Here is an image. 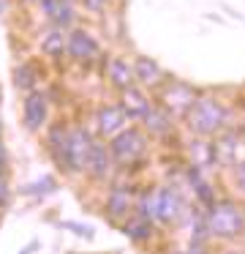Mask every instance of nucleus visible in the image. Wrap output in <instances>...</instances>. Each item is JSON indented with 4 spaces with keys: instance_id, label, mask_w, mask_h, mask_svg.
Segmentation results:
<instances>
[{
    "instance_id": "nucleus-17",
    "label": "nucleus",
    "mask_w": 245,
    "mask_h": 254,
    "mask_svg": "<svg viewBox=\"0 0 245 254\" xmlns=\"http://www.w3.org/2000/svg\"><path fill=\"white\" fill-rule=\"evenodd\" d=\"M125 235H131V238H136V241H139V238H147L150 235V221L147 219H136V221H131L128 227H125Z\"/></svg>"
},
{
    "instance_id": "nucleus-21",
    "label": "nucleus",
    "mask_w": 245,
    "mask_h": 254,
    "mask_svg": "<svg viewBox=\"0 0 245 254\" xmlns=\"http://www.w3.org/2000/svg\"><path fill=\"white\" fill-rule=\"evenodd\" d=\"M103 3H106V0H85V6L90 8V11H98V8L103 6Z\"/></svg>"
},
{
    "instance_id": "nucleus-19",
    "label": "nucleus",
    "mask_w": 245,
    "mask_h": 254,
    "mask_svg": "<svg viewBox=\"0 0 245 254\" xmlns=\"http://www.w3.org/2000/svg\"><path fill=\"white\" fill-rule=\"evenodd\" d=\"M234 181H237L240 191H245V161H243V164H237V170H234Z\"/></svg>"
},
{
    "instance_id": "nucleus-4",
    "label": "nucleus",
    "mask_w": 245,
    "mask_h": 254,
    "mask_svg": "<svg viewBox=\"0 0 245 254\" xmlns=\"http://www.w3.org/2000/svg\"><path fill=\"white\" fill-rule=\"evenodd\" d=\"M90 150H93V139L87 137L85 128H74L68 131L65 137V164L71 170H87V159H90Z\"/></svg>"
},
{
    "instance_id": "nucleus-22",
    "label": "nucleus",
    "mask_w": 245,
    "mask_h": 254,
    "mask_svg": "<svg viewBox=\"0 0 245 254\" xmlns=\"http://www.w3.org/2000/svg\"><path fill=\"white\" fill-rule=\"evenodd\" d=\"M3 164H5V148H3V142H0V170H3Z\"/></svg>"
},
{
    "instance_id": "nucleus-20",
    "label": "nucleus",
    "mask_w": 245,
    "mask_h": 254,
    "mask_svg": "<svg viewBox=\"0 0 245 254\" xmlns=\"http://www.w3.org/2000/svg\"><path fill=\"white\" fill-rule=\"evenodd\" d=\"M8 202V183H5V178L0 175V205Z\"/></svg>"
},
{
    "instance_id": "nucleus-15",
    "label": "nucleus",
    "mask_w": 245,
    "mask_h": 254,
    "mask_svg": "<svg viewBox=\"0 0 245 254\" xmlns=\"http://www.w3.org/2000/svg\"><path fill=\"white\" fill-rule=\"evenodd\" d=\"M145 123H147V128H150L152 134H166L169 128H172L166 112H161V110H150V112L145 115Z\"/></svg>"
},
{
    "instance_id": "nucleus-12",
    "label": "nucleus",
    "mask_w": 245,
    "mask_h": 254,
    "mask_svg": "<svg viewBox=\"0 0 245 254\" xmlns=\"http://www.w3.org/2000/svg\"><path fill=\"white\" fill-rule=\"evenodd\" d=\"M134 74H136V79H139V82L155 85L158 79H161V66H158L155 61H150V58H136Z\"/></svg>"
},
{
    "instance_id": "nucleus-13",
    "label": "nucleus",
    "mask_w": 245,
    "mask_h": 254,
    "mask_svg": "<svg viewBox=\"0 0 245 254\" xmlns=\"http://www.w3.org/2000/svg\"><path fill=\"white\" fill-rule=\"evenodd\" d=\"M65 47H68V36L63 33V28L49 30V33H47V39L41 41V52H44V55H49V58L63 55V50H65Z\"/></svg>"
},
{
    "instance_id": "nucleus-18",
    "label": "nucleus",
    "mask_w": 245,
    "mask_h": 254,
    "mask_svg": "<svg viewBox=\"0 0 245 254\" xmlns=\"http://www.w3.org/2000/svg\"><path fill=\"white\" fill-rule=\"evenodd\" d=\"M41 8H44V14L54 22V19H57V11H60V0H41Z\"/></svg>"
},
{
    "instance_id": "nucleus-1",
    "label": "nucleus",
    "mask_w": 245,
    "mask_h": 254,
    "mask_svg": "<svg viewBox=\"0 0 245 254\" xmlns=\"http://www.w3.org/2000/svg\"><path fill=\"white\" fill-rule=\"evenodd\" d=\"M245 230V216L232 202H215L207 213V232L215 238H234Z\"/></svg>"
},
{
    "instance_id": "nucleus-3",
    "label": "nucleus",
    "mask_w": 245,
    "mask_h": 254,
    "mask_svg": "<svg viewBox=\"0 0 245 254\" xmlns=\"http://www.w3.org/2000/svg\"><path fill=\"white\" fill-rule=\"evenodd\" d=\"M109 150H112L114 161H120V164H131V161H136L142 153H145V137H142V131H136V128L120 131L117 137L112 139Z\"/></svg>"
},
{
    "instance_id": "nucleus-8",
    "label": "nucleus",
    "mask_w": 245,
    "mask_h": 254,
    "mask_svg": "<svg viewBox=\"0 0 245 254\" xmlns=\"http://www.w3.org/2000/svg\"><path fill=\"white\" fill-rule=\"evenodd\" d=\"M109 167H112V150H106V145L93 142L90 159H87V170H90V175L101 181V178L109 175Z\"/></svg>"
},
{
    "instance_id": "nucleus-11",
    "label": "nucleus",
    "mask_w": 245,
    "mask_h": 254,
    "mask_svg": "<svg viewBox=\"0 0 245 254\" xmlns=\"http://www.w3.org/2000/svg\"><path fill=\"white\" fill-rule=\"evenodd\" d=\"M194 101H196L194 90H191L188 85H180V82H174L172 88L163 93V104L174 107V110H191V107H194Z\"/></svg>"
},
{
    "instance_id": "nucleus-7",
    "label": "nucleus",
    "mask_w": 245,
    "mask_h": 254,
    "mask_svg": "<svg viewBox=\"0 0 245 254\" xmlns=\"http://www.w3.org/2000/svg\"><path fill=\"white\" fill-rule=\"evenodd\" d=\"M120 110H123L128 118H142V121H145V115L152 110V107H150V101L145 99L142 90L128 88V90H123V107H120Z\"/></svg>"
},
{
    "instance_id": "nucleus-9",
    "label": "nucleus",
    "mask_w": 245,
    "mask_h": 254,
    "mask_svg": "<svg viewBox=\"0 0 245 254\" xmlns=\"http://www.w3.org/2000/svg\"><path fill=\"white\" fill-rule=\"evenodd\" d=\"M109 79H112V85L120 90L134 88V79H136L134 66H128L123 58H112V61H109Z\"/></svg>"
},
{
    "instance_id": "nucleus-2",
    "label": "nucleus",
    "mask_w": 245,
    "mask_h": 254,
    "mask_svg": "<svg viewBox=\"0 0 245 254\" xmlns=\"http://www.w3.org/2000/svg\"><path fill=\"white\" fill-rule=\"evenodd\" d=\"M223 118H226V112L215 99H196L194 107L188 110V126L191 131L207 137V134H215L221 128Z\"/></svg>"
},
{
    "instance_id": "nucleus-10",
    "label": "nucleus",
    "mask_w": 245,
    "mask_h": 254,
    "mask_svg": "<svg viewBox=\"0 0 245 254\" xmlns=\"http://www.w3.org/2000/svg\"><path fill=\"white\" fill-rule=\"evenodd\" d=\"M125 123V112L120 107H101L98 110V131L101 134H117Z\"/></svg>"
},
{
    "instance_id": "nucleus-5",
    "label": "nucleus",
    "mask_w": 245,
    "mask_h": 254,
    "mask_svg": "<svg viewBox=\"0 0 245 254\" xmlns=\"http://www.w3.org/2000/svg\"><path fill=\"white\" fill-rule=\"evenodd\" d=\"M22 118H25V126L30 131H38V128L47 123V96L41 90H30L25 96V104H22Z\"/></svg>"
},
{
    "instance_id": "nucleus-23",
    "label": "nucleus",
    "mask_w": 245,
    "mask_h": 254,
    "mask_svg": "<svg viewBox=\"0 0 245 254\" xmlns=\"http://www.w3.org/2000/svg\"><path fill=\"white\" fill-rule=\"evenodd\" d=\"M191 254H201V252H191Z\"/></svg>"
},
{
    "instance_id": "nucleus-16",
    "label": "nucleus",
    "mask_w": 245,
    "mask_h": 254,
    "mask_svg": "<svg viewBox=\"0 0 245 254\" xmlns=\"http://www.w3.org/2000/svg\"><path fill=\"white\" fill-rule=\"evenodd\" d=\"M128 213V194L123 189H114L112 197H109V216L112 219H120V216Z\"/></svg>"
},
{
    "instance_id": "nucleus-6",
    "label": "nucleus",
    "mask_w": 245,
    "mask_h": 254,
    "mask_svg": "<svg viewBox=\"0 0 245 254\" xmlns=\"http://www.w3.org/2000/svg\"><path fill=\"white\" fill-rule=\"evenodd\" d=\"M68 55L74 61H90V58L98 55V44L87 30H71L68 33Z\"/></svg>"
},
{
    "instance_id": "nucleus-24",
    "label": "nucleus",
    "mask_w": 245,
    "mask_h": 254,
    "mask_svg": "<svg viewBox=\"0 0 245 254\" xmlns=\"http://www.w3.org/2000/svg\"><path fill=\"white\" fill-rule=\"evenodd\" d=\"M0 128H3V123H0Z\"/></svg>"
},
{
    "instance_id": "nucleus-14",
    "label": "nucleus",
    "mask_w": 245,
    "mask_h": 254,
    "mask_svg": "<svg viewBox=\"0 0 245 254\" xmlns=\"http://www.w3.org/2000/svg\"><path fill=\"white\" fill-rule=\"evenodd\" d=\"M14 85L19 90H33V85H36V68L30 63H19L14 68Z\"/></svg>"
}]
</instances>
